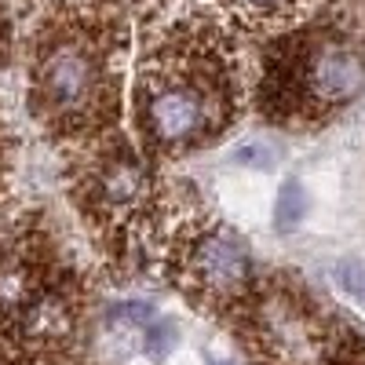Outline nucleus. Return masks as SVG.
Wrapping results in <instances>:
<instances>
[{
	"label": "nucleus",
	"mask_w": 365,
	"mask_h": 365,
	"mask_svg": "<svg viewBox=\"0 0 365 365\" xmlns=\"http://www.w3.org/2000/svg\"><path fill=\"white\" fill-rule=\"evenodd\" d=\"M143 113H146V132L158 143L182 146V143L201 139L212 125H216L220 103L205 84L179 77V81H165L150 91Z\"/></svg>",
	"instance_id": "2"
},
{
	"label": "nucleus",
	"mask_w": 365,
	"mask_h": 365,
	"mask_svg": "<svg viewBox=\"0 0 365 365\" xmlns=\"http://www.w3.org/2000/svg\"><path fill=\"white\" fill-rule=\"evenodd\" d=\"M234 4L245 11V15H267V11H274V8H282L285 0H234Z\"/></svg>",
	"instance_id": "9"
},
{
	"label": "nucleus",
	"mask_w": 365,
	"mask_h": 365,
	"mask_svg": "<svg viewBox=\"0 0 365 365\" xmlns=\"http://www.w3.org/2000/svg\"><path fill=\"white\" fill-rule=\"evenodd\" d=\"M143 347H146V354H150V358H158V361H161V358H168V351L175 347V329L158 314L154 322H150V325L143 329Z\"/></svg>",
	"instance_id": "6"
},
{
	"label": "nucleus",
	"mask_w": 365,
	"mask_h": 365,
	"mask_svg": "<svg viewBox=\"0 0 365 365\" xmlns=\"http://www.w3.org/2000/svg\"><path fill=\"white\" fill-rule=\"evenodd\" d=\"M234 161L237 165H245V168H270L274 165V150L267 146V143H241V146H234Z\"/></svg>",
	"instance_id": "8"
},
{
	"label": "nucleus",
	"mask_w": 365,
	"mask_h": 365,
	"mask_svg": "<svg viewBox=\"0 0 365 365\" xmlns=\"http://www.w3.org/2000/svg\"><path fill=\"white\" fill-rule=\"evenodd\" d=\"M332 278H336V285L358 303V307H365V263H358V259H344V263H336Z\"/></svg>",
	"instance_id": "7"
},
{
	"label": "nucleus",
	"mask_w": 365,
	"mask_h": 365,
	"mask_svg": "<svg viewBox=\"0 0 365 365\" xmlns=\"http://www.w3.org/2000/svg\"><path fill=\"white\" fill-rule=\"evenodd\" d=\"M190 278L208 292H237L252 278V256L230 230H208L190 252Z\"/></svg>",
	"instance_id": "3"
},
{
	"label": "nucleus",
	"mask_w": 365,
	"mask_h": 365,
	"mask_svg": "<svg viewBox=\"0 0 365 365\" xmlns=\"http://www.w3.org/2000/svg\"><path fill=\"white\" fill-rule=\"evenodd\" d=\"M212 365H230V361H212Z\"/></svg>",
	"instance_id": "10"
},
{
	"label": "nucleus",
	"mask_w": 365,
	"mask_h": 365,
	"mask_svg": "<svg viewBox=\"0 0 365 365\" xmlns=\"http://www.w3.org/2000/svg\"><path fill=\"white\" fill-rule=\"evenodd\" d=\"M307 216V194H303L299 182H285L278 190V205H274V220H278V230H292L299 227V220Z\"/></svg>",
	"instance_id": "5"
},
{
	"label": "nucleus",
	"mask_w": 365,
	"mask_h": 365,
	"mask_svg": "<svg viewBox=\"0 0 365 365\" xmlns=\"http://www.w3.org/2000/svg\"><path fill=\"white\" fill-rule=\"evenodd\" d=\"M307 84H311V96L325 106H340V103L358 99L361 88H365L361 51L344 44V41L322 44L307 63Z\"/></svg>",
	"instance_id": "4"
},
{
	"label": "nucleus",
	"mask_w": 365,
	"mask_h": 365,
	"mask_svg": "<svg viewBox=\"0 0 365 365\" xmlns=\"http://www.w3.org/2000/svg\"><path fill=\"white\" fill-rule=\"evenodd\" d=\"M103 88V63L96 48L84 41L51 44L37 66V91L41 103L58 117H84L99 99Z\"/></svg>",
	"instance_id": "1"
}]
</instances>
